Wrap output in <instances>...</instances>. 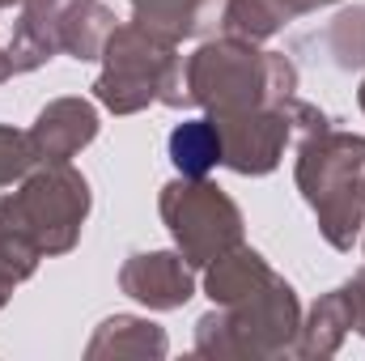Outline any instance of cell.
I'll return each instance as SVG.
<instances>
[{
  "instance_id": "obj_1",
  "label": "cell",
  "mask_w": 365,
  "mask_h": 361,
  "mask_svg": "<svg viewBox=\"0 0 365 361\" xmlns=\"http://www.w3.org/2000/svg\"><path fill=\"white\" fill-rule=\"evenodd\" d=\"M170 153H175V166L182 175H204L221 158V136L212 132V123L191 119V123H182L179 132L170 136Z\"/></svg>"
}]
</instances>
